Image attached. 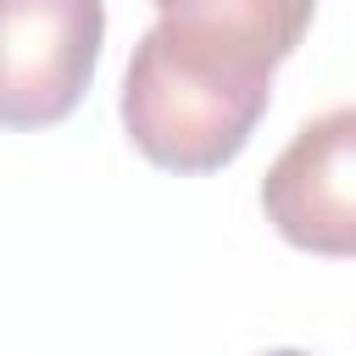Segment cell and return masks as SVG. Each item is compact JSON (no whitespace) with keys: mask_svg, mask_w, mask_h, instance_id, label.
Wrapping results in <instances>:
<instances>
[{"mask_svg":"<svg viewBox=\"0 0 356 356\" xmlns=\"http://www.w3.org/2000/svg\"><path fill=\"white\" fill-rule=\"evenodd\" d=\"M267 222L312 256H356V106L312 117L261 178Z\"/></svg>","mask_w":356,"mask_h":356,"instance_id":"3","label":"cell"},{"mask_svg":"<svg viewBox=\"0 0 356 356\" xmlns=\"http://www.w3.org/2000/svg\"><path fill=\"white\" fill-rule=\"evenodd\" d=\"M150 6L161 11V22H172L195 39L245 50L267 67L295 56V44L306 39L312 11H317V0H150Z\"/></svg>","mask_w":356,"mask_h":356,"instance_id":"4","label":"cell"},{"mask_svg":"<svg viewBox=\"0 0 356 356\" xmlns=\"http://www.w3.org/2000/svg\"><path fill=\"white\" fill-rule=\"evenodd\" d=\"M267 356H306V350H267Z\"/></svg>","mask_w":356,"mask_h":356,"instance_id":"5","label":"cell"},{"mask_svg":"<svg viewBox=\"0 0 356 356\" xmlns=\"http://www.w3.org/2000/svg\"><path fill=\"white\" fill-rule=\"evenodd\" d=\"M106 39L100 0H0V128H50L78 111Z\"/></svg>","mask_w":356,"mask_h":356,"instance_id":"2","label":"cell"},{"mask_svg":"<svg viewBox=\"0 0 356 356\" xmlns=\"http://www.w3.org/2000/svg\"><path fill=\"white\" fill-rule=\"evenodd\" d=\"M273 72L245 50L156 22L122 72V128L161 172H217L250 145L273 100Z\"/></svg>","mask_w":356,"mask_h":356,"instance_id":"1","label":"cell"}]
</instances>
